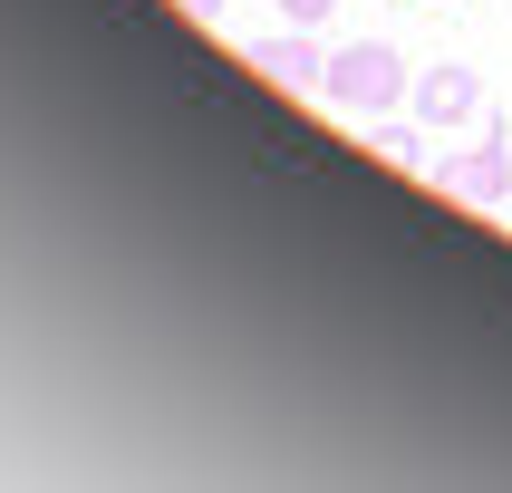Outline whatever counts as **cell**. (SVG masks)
Wrapping results in <instances>:
<instances>
[{
  "mask_svg": "<svg viewBox=\"0 0 512 493\" xmlns=\"http://www.w3.org/2000/svg\"><path fill=\"white\" fill-rule=\"evenodd\" d=\"M406 87H416V78H406V58L387 49V39H348V49L329 58V68H319V97H329L339 116H368V126H377L387 107H397Z\"/></svg>",
  "mask_w": 512,
  "mask_h": 493,
  "instance_id": "6da1fadb",
  "label": "cell"
},
{
  "mask_svg": "<svg viewBox=\"0 0 512 493\" xmlns=\"http://www.w3.org/2000/svg\"><path fill=\"white\" fill-rule=\"evenodd\" d=\"M426 174L445 184V194H464V203H503V194H512V136L493 126L474 155H445V165H426Z\"/></svg>",
  "mask_w": 512,
  "mask_h": 493,
  "instance_id": "7a4b0ae2",
  "label": "cell"
},
{
  "mask_svg": "<svg viewBox=\"0 0 512 493\" xmlns=\"http://www.w3.org/2000/svg\"><path fill=\"white\" fill-rule=\"evenodd\" d=\"M242 68H261L271 87H310L319 68H329V58L310 49V29L290 20V29H271V39H252V49H242Z\"/></svg>",
  "mask_w": 512,
  "mask_h": 493,
  "instance_id": "3957f363",
  "label": "cell"
},
{
  "mask_svg": "<svg viewBox=\"0 0 512 493\" xmlns=\"http://www.w3.org/2000/svg\"><path fill=\"white\" fill-rule=\"evenodd\" d=\"M416 116H426V126L484 116V78H474V68H426V78H416Z\"/></svg>",
  "mask_w": 512,
  "mask_h": 493,
  "instance_id": "277c9868",
  "label": "cell"
},
{
  "mask_svg": "<svg viewBox=\"0 0 512 493\" xmlns=\"http://www.w3.org/2000/svg\"><path fill=\"white\" fill-rule=\"evenodd\" d=\"M377 155H387V165H426V136H406V126H377Z\"/></svg>",
  "mask_w": 512,
  "mask_h": 493,
  "instance_id": "5b68a950",
  "label": "cell"
},
{
  "mask_svg": "<svg viewBox=\"0 0 512 493\" xmlns=\"http://www.w3.org/2000/svg\"><path fill=\"white\" fill-rule=\"evenodd\" d=\"M329 10H339V0H281V20H300V29H319Z\"/></svg>",
  "mask_w": 512,
  "mask_h": 493,
  "instance_id": "8992f818",
  "label": "cell"
},
{
  "mask_svg": "<svg viewBox=\"0 0 512 493\" xmlns=\"http://www.w3.org/2000/svg\"><path fill=\"white\" fill-rule=\"evenodd\" d=\"M194 10H223V0H194Z\"/></svg>",
  "mask_w": 512,
  "mask_h": 493,
  "instance_id": "52a82bcc",
  "label": "cell"
}]
</instances>
